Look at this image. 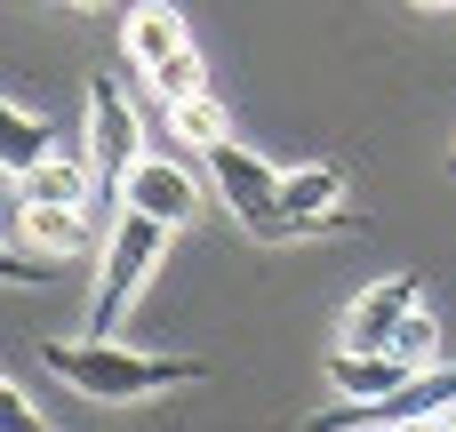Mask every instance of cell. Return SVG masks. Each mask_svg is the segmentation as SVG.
I'll list each match as a JSON object with an SVG mask.
<instances>
[{"mask_svg":"<svg viewBox=\"0 0 456 432\" xmlns=\"http://www.w3.org/2000/svg\"><path fill=\"white\" fill-rule=\"evenodd\" d=\"M48 377L104 401V409H128V401H152V393H176L200 377V361H176V353H144V345H120V337H64V345H40Z\"/></svg>","mask_w":456,"mask_h":432,"instance_id":"1","label":"cell"},{"mask_svg":"<svg viewBox=\"0 0 456 432\" xmlns=\"http://www.w3.org/2000/svg\"><path fill=\"white\" fill-rule=\"evenodd\" d=\"M160 257H168V224H152V216H128V208H120L112 240H104V265H96V305H88V337H112V329L128 321V305L144 297V281L160 273Z\"/></svg>","mask_w":456,"mask_h":432,"instance_id":"2","label":"cell"},{"mask_svg":"<svg viewBox=\"0 0 456 432\" xmlns=\"http://www.w3.org/2000/svg\"><path fill=\"white\" fill-rule=\"evenodd\" d=\"M208 176H216V200L240 216V232H256V240H289L297 232L281 216V168L265 152H248L240 136L232 144H208Z\"/></svg>","mask_w":456,"mask_h":432,"instance_id":"3","label":"cell"},{"mask_svg":"<svg viewBox=\"0 0 456 432\" xmlns=\"http://www.w3.org/2000/svg\"><path fill=\"white\" fill-rule=\"evenodd\" d=\"M88 168L120 192V176L144 160V120H136V104H128V88L120 80H88Z\"/></svg>","mask_w":456,"mask_h":432,"instance_id":"4","label":"cell"},{"mask_svg":"<svg viewBox=\"0 0 456 432\" xmlns=\"http://www.w3.org/2000/svg\"><path fill=\"white\" fill-rule=\"evenodd\" d=\"M417 305H425V281H417V273H385V281H369V289L345 305L337 345H345V353H385V345H393V329H401Z\"/></svg>","mask_w":456,"mask_h":432,"instance_id":"5","label":"cell"},{"mask_svg":"<svg viewBox=\"0 0 456 432\" xmlns=\"http://www.w3.org/2000/svg\"><path fill=\"white\" fill-rule=\"evenodd\" d=\"M120 208H128V216H152V224H168V232H184V224H200V176H184L176 160L144 152V160L120 176Z\"/></svg>","mask_w":456,"mask_h":432,"instance_id":"6","label":"cell"},{"mask_svg":"<svg viewBox=\"0 0 456 432\" xmlns=\"http://www.w3.org/2000/svg\"><path fill=\"white\" fill-rule=\"evenodd\" d=\"M409 377H417V369H409L401 353H345V345H329V393H337V401H353V409L393 401Z\"/></svg>","mask_w":456,"mask_h":432,"instance_id":"7","label":"cell"},{"mask_svg":"<svg viewBox=\"0 0 456 432\" xmlns=\"http://www.w3.org/2000/svg\"><path fill=\"white\" fill-rule=\"evenodd\" d=\"M184 48H192V32H184V16H176L168 0H144V8L120 16V56H128L136 72H152V64H168V56H184Z\"/></svg>","mask_w":456,"mask_h":432,"instance_id":"8","label":"cell"},{"mask_svg":"<svg viewBox=\"0 0 456 432\" xmlns=\"http://www.w3.org/2000/svg\"><path fill=\"white\" fill-rule=\"evenodd\" d=\"M16 240L32 257H80L96 240V216L88 208H56V200H16Z\"/></svg>","mask_w":456,"mask_h":432,"instance_id":"9","label":"cell"},{"mask_svg":"<svg viewBox=\"0 0 456 432\" xmlns=\"http://www.w3.org/2000/svg\"><path fill=\"white\" fill-rule=\"evenodd\" d=\"M456 409V369L441 361V369H425V377H409L393 401H377V409H345V417H369V425L401 432V425H425V417H449Z\"/></svg>","mask_w":456,"mask_h":432,"instance_id":"10","label":"cell"},{"mask_svg":"<svg viewBox=\"0 0 456 432\" xmlns=\"http://www.w3.org/2000/svg\"><path fill=\"white\" fill-rule=\"evenodd\" d=\"M337 200H345V168H337V160H313V168H289V176H281V216H289L297 232H313Z\"/></svg>","mask_w":456,"mask_h":432,"instance_id":"11","label":"cell"},{"mask_svg":"<svg viewBox=\"0 0 456 432\" xmlns=\"http://www.w3.org/2000/svg\"><path fill=\"white\" fill-rule=\"evenodd\" d=\"M88 184H96L88 152H48L40 168H24V176H16V200H56V208H88Z\"/></svg>","mask_w":456,"mask_h":432,"instance_id":"12","label":"cell"},{"mask_svg":"<svg viewBox=\"0 0 456 432\" xmlns=\"http://www.w3.org/2000/svg\"><path fill=\"white\" fill-rule=\"evenodd\" d=\"M56 152V128L40 120V112H24V104H8L0 96V168L8 176H24V168H40Z\"/></svg>","mask_w":456,"mask_h":432,"instance_id":"13","label":"cell"},{"mask_svg":"<svg viewBox=\"0 0 456 432\" xmlns=\"http://www.w3.org/2000/svg\"><path fill=\"white\" fill-rule=\"evenodd\" d=\"M168 120H176V136H184V144H200V152H208V144H232V120H224V104H216L208 88H200V96H184V104H168Z\"/></svg>","mask_w":456,"mask_h":432,"instance_id":"14","label":"cell"},{"mask_svg":"<svg viewBox=\"0 0 456 432\" xmlns=\"http://www.w3.org/2000/svg\"><path fill=\"white\" fill-rule=\"evenodd\" d=\"M385 353H401L417 377H425V369H441V321H433V305H417V313L393 329V345H385Z\"/></svg>","mask_w":456,"mask_h":432,"instance_id":"15","label":"cell"},{"mask_svg":"<svg viewBox=\"0 0 456 432\" xmlns=\"http://www.w3.org/2000/svg\"><path fill=\"white\" fill-rule=\"evenodd\" d=\"M144 80H152V96H160V104H184V96H200V88H208L200 48H184V56H168V64H152Z\"/></svg>","mask_w":456,"mask_h":432,"instance_id":"16","label":"cell"},{"mask_svg":"<svg viewBox=\"0 0 456 432\" xmlns=\"http://www.w3.org/2000/svg\"><path fill=\"white\" fill-rule=\"evenodd\" d=\"M0 432H48V417L24 401V385H16V377H0Z\"/></svg>","mask_w":456,"mask_h":432,"instance_id":"17","label":"cell"},{"mask_svg":"<svg viewBox=\"0 0 456 432\" xmlns=\"http://www.w3.org/2000/svg\"><path fill=\"white\" fill-rule=\"evenodd\" d=\"M0 281H8V289H24V281H32V265H24V257H8V240H0Z\"/></svg>","mask_w":456,"mask_h":432,"instance_id":"18","label":"cell"},{"mask_svg":"<svg viewBox=\"0 0 456 432\" xmlns=\"http://www.w3.org/2000/svg\"><path fill=\"white\" fill-rule=\"evenodd\" d=\"M417 8H449V0H417Z\"/></svg>","mask_w":456,"mask_h":432,"instance_id":"19","label":"cell"},{"mask_svg":"<svg viewBox=\"0 0 456 432\" xmlns=\"http://www.w3.org/2000/svg\"><path fill=\"white\" fill-rule=\"evenodd\" d=\"M80 8H96V0H80Z\"/></svg>","mask_w":456,"mask_h":432,"instance_id":"20","label":"cell"}]
</instances>
